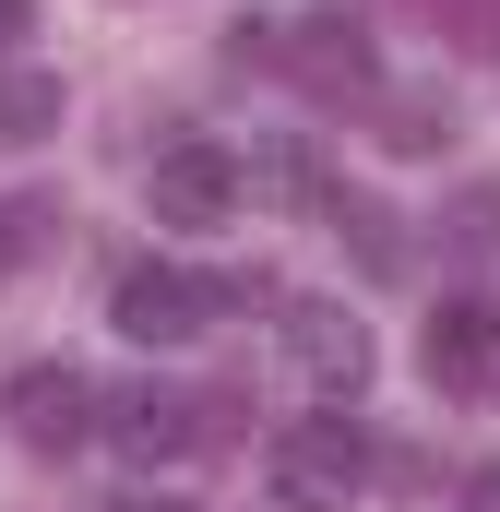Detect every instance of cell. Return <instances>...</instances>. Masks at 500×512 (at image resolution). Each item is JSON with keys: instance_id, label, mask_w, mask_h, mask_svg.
<instances>
[{"instance_id": "cell-1", "label": "cell", "mask_w": 500, "mask_h": 512, "mask_svg": "<svg viewBox=\"0 0 500 512\" xmlns=\"http://www.w3.org/2000/svg\"><path fill=\"white\" fill-rule=\"evenodd\" d=\"M250 298H262V274L250 286H215V274H179V262H131L120 298H108V322H120L131 346H191L215 310H250Z\"/></svg>"}, {"instance_id": "cell-2", "label": "cell", "mask_w": 500, "mask_h": 512, "mask_svg": "<svg viewBox=\"0 0 500 512\" xmlns=\"http://www.w3.org/2000/svg\"><path fill=\"white\" fill-rule=\"evenodd\" d=\"M274 72H286L298 96L346 108V96H370V84H381V48H370L358 12H310V24H274Z\"/></svg>"}, {"instance_id": "cell-3", "label": "cell", "mask_w": 500, "mask_h": 512, "mask_svg": "<svg viewBox=\"0 0 500 512\" xmlns=\"http://www.w3.org/2000/svg\"><path fill=\"white\" fill-rule=\"evenodd\" d=\"M286 370L310 405H358L370 393V322H346L334 298H286Z\"/></svg>"}, {"instance_id": "cell-4", "label": "cell", "mask_w": 500, "mask_h": 512, "mask_svg": "<svg viewBox=\"0 0 500 512\" xmlns=\"http://www.w3.org/2000/svg\"><path fill=\"white\" fill-rule=\"evenodd\" d=\"M274 489H286V501H346V489H370L358 417H286V429H274Z\"/></svg>"}, {"instance_id": "cell-5", "label": "cell", "mask_w": 500, "mask_h": 512, "mask_svg": "<svg viewBox=\"0 0 500 512\" xmlns=\"http://www.w3.org/2000/svg\"><path fill=\"white\" fill-rule=\"evenodd\" d=\"M250 203V155L227 143H167L155 155V227H227Z\"/></svg>"}, {"instance_id": "cell-6", "label": "cell", "mask_w": 500, "mask_h": 512, "mask_svg": "<svg viewBox=\"0 0 500 512\" xmlns=\"http://www.w3.org/2000/svg\"><path fill=\"white\" fill-rule=\"evenodd\" d=\"M215 417H227L215 393H167V382H131V393H108V441H120V453H143V465H167V453H203V441H227Z\"/></svg>"}, {"instance_id": "cell-7", "label": "cell", "mask_w": 500, "mask_h": 512, "mask_svg": "<svg viewBox=\"0 0 500 512\" xmlns=\"http://www.w3.org/2000/svg\"><path fill=\"white\" fill-rule=\"evenodd\" d=\"M417 358H429L441 393L489 405V393H500V298H441V322L417 334Z\"/></svg>"}, {"instance_id": "cell-8", "label": "cell", "mask_w": 500, "mask_h": 512, "mask_svg": "<svg viewBox=\"0 0 500 512\" xmlns=\"http://www.w3.org/2000/svg\"><path fill=\"white\" fill-rule=\"evenodd\" d=\"M108 417V393L84 382V370H60V358H36V370H12V429L36 441V453H72L84 429Z\"/></svg>"}, {"instance_id": "cell-9", "label": "cell", "mask_w": 500, "mask_h": 512, "mask_svg": "<svg viewBox=\"0 0 500 512\" xmlns=\"http://www.w3.org/2000/svg\"><path fill=\"white\" fill-rule=\"evenodd\" d=\"M60 131V72H0V143H48Z\"/></svg>"}, {"instance_id": "cell-10", "label": "cell", "mask_w": 500, "mask_h": 512, "mask_svg": "<svg viewBox=\"0 0 500 512\" xmlns=\"http://www.w3.org/2000/svg\"><path fill=\"white\" fill-rule=\"evenodd\" d=\"M250 191H262V203H334L322 167H310V143H262V155H250Z\"/></svg>"}, {"instance_id": "cell-11", "label": "cell", "mask_w": 500, "mask_h": 512, "mask_svg": "<svg viewBox=\"0 0 500 512\" xmlns=\"http://www.w3.org/2000/svg\"><path fill=\"white\" fill-rule=\"evenodd\" d=\"M322 215H334V239H358L370 274H405V239H393V215H381V203H346V191H334Z\"/></svg>"}, {"instance_id": "cell-12", "label": "cell", "mask_w": 500, "mask_h": 512, "mask_svg": "<svg viewBox=\"0 0 500 512\" xmlns=\"http://www.w3.org/2000/svg\"><path fill=\"white\" fill-rule=\"evenodd\" d=\"M381 143H393V155H429V143H453V96H393V108H381Z\"/></svg>"}, {"instance_id": "cell-13", "label": "cell", "mask_w": 500, "mask_h": 512, "mask_svg": "<svg viewBox=\"0 0 500 512\" xmlns=\"http://www.w3.org/2000/svg\"><path fill=\"white\" fill-rule=\"evenodd\" d=\"M453 251H465V262H489V251H500V179H477V191L453 203Z\"/></svg>"}, {"instance_id": "cell-14", "label": "cell", "mask_w": 500, "mask_h": 512, "mask_svg": "<svg viewBox=\"0 0 500 512\" xmlns=\"http://www.w3.org/2000/svg\"><path fill=\"white\" fill-rule=\"evenodd\" d=\"M453 24V48H500V0H429Z\"/></svg>"}, {"instance_id": "cell-15", "label": "cell", "mask_w": 500, "mask_h": 512, "mask_svg": "<svg viewBox=\"0 0 500 512\" xmlns=\"http://www.w3.org/2000/svg\"><path fill=\"white\" fill-rule=\"evenodd\" d=\"M465 512H500V465H477V477H465Z\"/></svg>"}, {"instance_id": "cell-16", "label": "cell", "mask_w": 500, "mask_h": 512, "mask_svg": "<svg viewBox=\"0 0 500 512\" xmlns=\"http://www.w3.org/2000/svg\"><path fill=\"white\" fill-rule=\"evenodd\" d=\"M24 24H36V0H0V48H12V36H24Z\"/></svg>"}, {"instance_id": "cell-17", "label": "cell", "mask_w": 500, "mask_h": 512, "mask_svg": "<svg viewBox=\"0 0 500 512\" xmlns=\"http://www.w3.org/2000/svg\"><path fill=\"white\" fill-rule=\"evenodd\" d=\"M108 512H203V501H108Z\"/></svg>"}]
</instances>
